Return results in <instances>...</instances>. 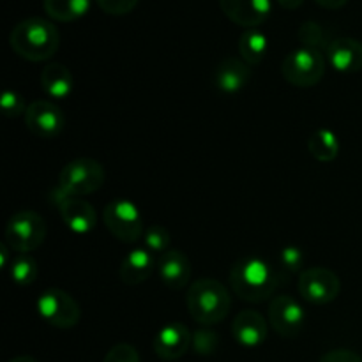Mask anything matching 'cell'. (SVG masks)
Masks as SVG:
<instances>
[{
  "label": "cell",
  "instance_id": "cell-1",
  "mask_svg": "<svg viewBox=\"0 0 362 362\" xmlns=\"http://www.w3.org/2000/svg\"><path fill=\"white\" fill-rule=\"evenodd\" d=\"M279 276L262 257L240 258L230 271V286L246 303H264L274 296Z\"/></svg>",
  "mask_w": 362,
  "mask_h": 362
},
{
  "label": "cell",
  "instance_id": "cell-2",
  "mask_svg": "<svg viewBox=\"0 0 362 362\" xmlns=\"http://www.w3.org/2000/svg\"><path fill=\"white\" fill-rule=\"evenodd\" d=\"M9 45L16 55L30 62L52 59L60 46V34L55 25L42 18H27L14 25Z\"/></svg>",
  "mask_w": 362,
  "mask_h": 362
},
{
  "label": "cell",
  "instance_id": "cell-3",
  "mask_svg": "<svg viewBox=\"0 0 362 362\" xmlns=\"http://www.w3.org/2000/svg\"><path fill=\"white\" fill-rule=\"evenodd\" d=\"M191 318L200 325H216L230 313V293L218 279L202 278L189 286L186 296Z\"/></svg>",
  "mask_w": 362,
  "mask_h": 362
},
{
  "label": "cell",
  "instance_id": "cell-4",
  "mask_svg": "<svg viewBox=\"0 0 362 362\" xmlns=\"http://www.w3.org/2000/svg\"><path fill=\"white\" fill-rule=\"evenodd\" d=\"M105 179L101 163L90 158H76L62 168L57 189L67 197H87L101 189Z\"/></svg>",
  "mask_w": 362,
  "mask_h": 362
},
{
  "label": "cell",
  "instance_id": "cell-5",
  "mask_svg": "<svg viewBox=\"0 0 362 362\" xmlns=\"http://www.w3.org/2000/svg\"><path fill=\"white\" fill-rule=\"evenodd\" d=\"M46 239V221L34 211H18L6 225V244L14 253H30Z\"/></svg>",
  "mask_w": 362,
  "mask_h": 362
},
{
  "label": "cell",
  "instance_id": "cell-6",
  "mask_svg": "<svg viewBox=\"0 0 362 362\" xmlns=\"http://www.w3.org/2000/svg\"><path fill=\"white\" fill-rule=\"evenodd\" d=\"M281 73L293 87H313L325 74V59L318 49L300 46L285 57Z\"/></svg>",
  "mask_w": 362,
  "mask_h": 362
},
{
  "label": "cell",
  "instance_id": "cell-7",
  "mask_svg": "<svg viewBox=\"0 0 362 362\" xmlns=\"http://www.w3.org/2000/svg\"><path fill=\"white\" fill-rule=\"evenodd\" d=\"M103 221L108 232L120 243L134 244L145 233L140 209L129 200L110 202L103 211Z\"/></svg>",
  "mask_w": 362,
  "mask_h": 362
},
{
  "label": "cell",
  "instance_id": "cell-8",
  "mask_svg": "<svg viewBox=\"0 0 362 362\" xmlns=\"http://www.w3.org/2000/svg\"><path fill=\"white\" fill-rule=\"evenodd\" d=\"M37 313L48 325L57 329H71L80 322L81 311L73 296L60 288H48L39 296Z\"/></svg>",
  "mask_w": 362,
  "mask_h": 362
},
{
  "label": "cell",
  "instance_id": "cell-9",
  "mask_svg": "<svg viewBox=\"0 0 362 362\" xmlns=\"http://www.w3.org/2000/svg\"><path fill=\"white\" fill-rule=\"evenodd\" d=\"M297 288H299V296L306 303L324 306L338 299L341 292V281L331 269L310 267L300 272Z\"/></svg>",
  "mask_w": 362,
  "mask_h": 362
},
{
  "label": "cell",
  "instance_id": "cell-10",
  "mask_svg": "<svg viewBox=\"0 0 362 362\" xmlns=\"http://www.w3.org/2000/svg\"><path fill=\"white\" fill-rule=\"evenodd\" d=\"M25 126L30 131L34 136L42 138V140H53L59 136L66 126V117H64L62 110L52 101H39L30 103L25 110Z\"/></svg>",
  "mask_w": 362,
  "mask_h": 362
},
{
  "label": "cell",
  "instance_id": "cell-11",
  "mask_svg": "<svg viewBox=\"0 0 362 362\" xmlns=\"http://www.w3.org/2000/svg\"><path fill=\"white\" fill-rule=\"evenodd\" d=\"M306 313L292 296H276L269 304V324L281 338H296L304 327Z\"/></svg>",
  "mask_w": 362,
  "mask_h": 362
},
{
  "label": "cell",
  "instance_id": "cell-12",
  "mask_svg": "<svg viewBox=\"0 0 362 362\" xmlns=\"http://www.w3.org/2000/svg\"><path fill=\"white\" fill-rule=\"evenodd\" d=\"M223 14L239 27L257 28L271 16V0H219Z\"/></svg>",
  "mask_w": 362,
  "mask_h": 362
},
{
  "label": "cell",
  "instance_id": "cell-13",
  "mask_svg": "<svg viewBox=\"0 0 362 362\" xmlns=\"http://www.w3.org/2000/svg\"><path fill=\"white\" fill-rule=\"evenodd\" d=\"M193 336L180 322L166 324L154 336V352L163 361H177L191 349Z\"/></svg>",
  "mask_w": 362,
  "mask_h": 362
},
{
  "label": "cell",
  "instance_id": "cell-14",
  "mask_svg": "<svg viewBox=\"0 0 362 362\" xmlns=\"http://www.w3.org/2000/svg\"><path fill=\"white\" fill-rule=\"evenodd\" d=\"M62 221L71 232L83 235V233L92 232L98 223V214L95 209L81 197H67L57 204Z\"/></svg>",
  "mask_w": 362,
  "mask_h": 362
},
{
  "label": "cell",
  "instance_id": "cell-15",
  "mask_svg": "<svg viewBox=\"0 0 362 362\" xmlns=\"http://www.w3.org/2000/svg\"><path fill=\"white\" fill-rule=\"evenodd\" d=\"M159 279L163 285L172 290H182L191 281V262L182 251L170 250L158 257V265H156Z\"/></svg>",
  "mask_w": 362,
  "mask_h": 362
},
{
  "label": "cell",
  "instance_id": "cell-16",
  "mask_svg": "<svg viewBox=\"0 0 362 362\" xmlns=\"http://www.w3.org/2000/svg\"><path fill=\"white\" fill-rule=\"evenodd\" d=\"M251 69L240 57H226L214 71V85L223 94H237L250 83Z\"/></svg>",
  "mask_w": 362,
  "mask_h": 362
},
{
  "label": "cell",
  "instance_id": "cell-17",
  "mask_svg": "<svg viewBox=\"0 0 362 362\" xmlns=\"http://www.w3.org/2000/svg\"><path fill=\"white\" fill-rule=\"evenodd\" d=\"M232 334L239 345L255 349V346H260L267 338V322L258 311L244 310L233 320Z\"/></svg>",
  "mask_w": 362,
  "mask_h": 362
},
{
  "label": "cell",
  "instance_id": "cell-18",
  "mask_svg": "<svg viewBox=\"0 0 362 362\" xmlns=\"http://www.w3.org/2000/svg\"><path fill=\"white\" fill-rule=\"evenodd\" d=\"M327 60L339 73H357L362 69V42L352 37H338L331 41Z\"/></svg>",
  "mask_w": 362,
  "mask_h": 362
},
{
  "label": "cell",
  "instance_id": "cell-19",
  "mask_svg": "<svg viewBox=\"0 0 362 362\" xmlns=\"http://www.w3.org/2000/svg\"><path fill=\"white\" fill-rule=\"evenodd\" d=\"M158 265V258L145 247H136L124 257L119 274L126 285L136 286L147 281Z\"/></svg>",
  "mask_w": 362,
  "mask_h": 362
},
{
  "label": "cell",
  "instance_id": "cell-20",
  "mask_svg": "<svg viewBox=\"0 0 362 362\" xmlns=\"http://www.w3.org/2000/svg\"><path fill=\"white\" fill-rule=\"evenodd\" d=\"M73 73L64 64H48L41 71V87L49 98L66 99L73 92Z\"/></svg>",
  "mask_w": 362,
  "mask_h": 362
},
{
  "label": "cell",
  "instance_id": "cell-21",
  "mask_svg": "<svg viewBox=\"0 0 362 362\" xmlns=\"http://www.w3.org/2000/svg\"><path fill=\"white\" fill-rule=\"evenodd\" d=\"M269 48V39L258 28H246L244 34L239 39V53L240 59L247 64V66H257L264 60L265 53Z\"/></svg>",
  "mask_w": 362,
  "mask_h": 362
},
{
  "label": "cell",
  "instance_id": "cell-22",
  "mask_svg": "<svg viewBox=\"0 0 362 362\" xmlns=\"http://www.w3.org/2000/svg\"><path fill=\"white\" fill-rule=\"evenodd\" d=\"M90 9V0H45V11L52 20L69 23L83 18Z\"/></svg>",
  "mask_w": 362,
  "mask_h": 362
},
{
  "label": "cell",
  "instance_id": "cell-23",
  "mask_svg": "<svg viewBox=\"0 0 362 362\" xmlns=\"http://www.w3.org/2000/svg\"><path fill=\"white\" fill-rule=\"evenodd\" d=\"M308 151L317 161L329 163L338 158L339 140L331 129H318L311 134L310 141H308Z\"/></svg>",
  "mask_w": 362,
  "mask_h": 362
},
{
  "label": "cell",
  "instance_id": "cell-24",
  "mask_svg": "<svg viewBox=\"0 0 362 362\" xmlns=\"http://www.w3.org/2000/svg\"><path fill=\"white\" fill-rule=\"evenodd\" d=\"M37 262L28 253H16L9 264V276L16 285L27 286L37 279Z\"/></svg>",
  "mask_w": 362,
  "mask_h": 362
},
{
  "label": "cell",
  "instance_id": "cell-25",
  "mask_svg": "<svg viewBox=\"0 0 362 362\" xmlns=\"http://www.w3.org/2000/svg\"><path fill=\"white\" fill-rule=\"evenodd\" d=\"M170 243H172V237L170 232L165 226L154 225L151 228L145 230L144 233V244L145 250L151 251L154 257H161L163 253L170 251Z\"/></svg>",
  "mask_w": 362,
  "mask_h": 362
},
{
  "label": "cell",
  "instance_id": "cell-26",
  "mask_svg": "<svg viewBox=\"0 0 362 362\" xmlns=\"http://www.w3.org/2000/svg\"><path fill=\"white\" fill-rule=\"evenodd\" d=\"M299 39L303 42V46H308V48H313L320 52L322 48L327 49L331 41H327V35H325V30L315 21H304L299 28Z\"/></svg>",
  "mask_w": 362,
  "mask_h": 362
},
{
  "label": "cell",
  "instance_id": "cell-27",
  "mask_svg": "<svg viewBox=\"0 0 362 362\" xmlns=\"http://www.w3.org/2000/svg\"><path fill=\"white\" fill-rule=\"evenodd\" d=\"M25 110H27V106H25V99L21 98L20 92L6 90L0 95V112H2V115L14 119V117L25 115Z\"/></svg>",
  "mask_w": 362,
  "mask_h": 362
},
{
  "label": "cell",
  "instance_id": "cell-28",
  "mask_svg": "<svg viewBox=\"0 0 362 362\" xmlns=\"http://www.w3.org/2000/svg\"><path fill=\"white\" fill-rule=\"evenodd\" d=\"M219 338L216 332L207 331V329H202L193 334V343H191V349L194 350L200 356H211L218 350Z\"/></svg>",
  "mask_w": 362,
  "mask_h": 362
},
{
  "label": "cell",
  "instance_id": "cell-29",
  "mask_svg": "<svg viewBox=\"0 0 362 362\" xmlns=\"http://www.w3.org/2000/svg\"><path fill=\"white\" fill-rule=\"evenodd\" d=\"M103 362H140L136 349L129 343H119V345L112 346L108 354L105 356Z\"/></svg>",
  "mask_w": 362,
  "mask_h": 362
},
{
  "label": "cell",
  "instance_id": "cell-30",
  "mask_svg": "<svg viewBox=\"0 0 362 362\" xmlns=\"http://www.w3.org/2000/svg\"><path fill=\"white\" fill-rule=\"evenodd\" d=\"M99 9L105 11L112 16H122V14L131 13L136 7L138 0H95Z\"/></svg>",
  "mask_w": 362,
  "mask_h": 362
},
{
  "label": "cell",
  "instance_id": "cell-31",
  "mask_svg": "<svg viewBox=\"0 0 362 362\" xmlns=\"http://www.w3.org/2000/svg\"><path fill=\"white\" fill-rule=\"evenodd\" d=\"M279 258H281L283 267H285L286 271H292V272L300 271V267H303V264H304L303 251L296 246H288V247H285V250H281Z\"/></svg>",
  "mask_w": 362,
  "mask_h": 362
},
{
  "label": "cell",
  "instance_id": "cell-32",
  "mask_svg": "<svg viewBox=\"0 0 362 362\" xmlns=\"http://www.w3.org/2000/svg\"><path fill=\"white\" fill-rule=\"evenodd\" d=\"M320 362H362V357L357 352L349 349H334L331 352L324 354Z\"/></svg>",
  "mask_w": 362,
  "mask_h": 362
},
{
  "label": "cell",
  "instance_id": "cell-33",
  "mask_svg": "<svg viewBox=\"0 0 362 362\" xmlns=\"http://www.w3.org/2000/svg\"><path fill=\"white\" fill-rule=\"evenodd\" d=\"M324 9H341L349 0H315Z\"/></svg>",
  "mask_w": 362,
  "mask_h": 362
},
{
  "label": "cell",
  "instance_id": "cell-34",
  "mask_svg": "<svg viewBox=\"0 0 362 362\" xmlns=\"http://www.w3.org/2000/svg\"><path fill=\"white\" fill-rule=\"evenodd\" d=\"M279 6L285 7V9H297L304 4V0H278Z\"/></svg>",
  "mask_w": 362,
  "mask_h": 362
},
{
  "label": "cell",
  "instance_id": "cell-35",
  "mask_svg": "<svg viewBox=\"0 0 362 362\" xmlns=\"http://www.w3.org/2000/svg\"><path fill=\"white\" fill-rule=\"evenodd\" d=\"M9 362H37V361L30 356H18V357H14V359H11Z\"/></svg>",
  "mask_w": 362,
  "mask_h": 362
}]
</instances>
